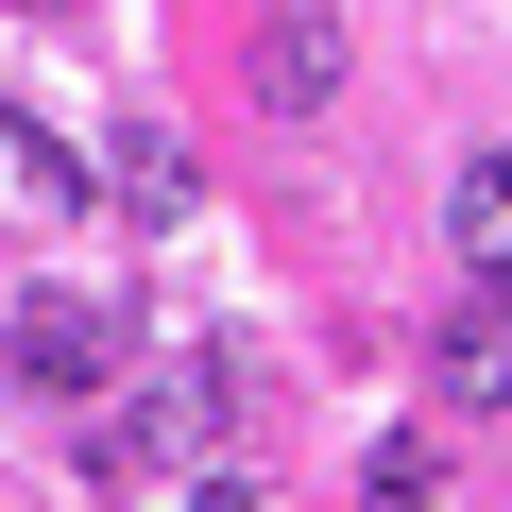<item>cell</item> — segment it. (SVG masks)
<instances>
[{"mask_svg":"<svg viewBox=\"0 0 512 512\" xmlns=\"http://www.w3.org/2000/svg\"><path fill=\"white\" fill-rule=\"evenodd\" d=\"M444 239H461V274H495V291H512V154H461V188H444Z\"/></svg>","mask_w":512,"mask_h":512,"instance_id":"cell-4","label":"cell"},{"mask_svg":"<svg viewBox=\"0 0 512 512\" xmlns=\"http://www.w3.org/2000/svg\"><path fill=\"white\" fill-rule=\"evenodd\" d=\"M427 376H444L461 410H512V291H495V274H478V291L444 308V342H427Z\"/></svg>","mask_w":512,"mask_h":512,"instance_id":"cell-3","label":"cell"},{"mask_svg":"<svg viewBox=\"0 0 512 512\" xmlns=\"http://www.w3.org/2000/svg\"><path fill=\"white\" fill-rule=\"evenodd\" d=\"M188 512H256V495H239V478H205V495H188Z\"/></svg>","mask_w":512,"mask_h":512,"instance_id":"cell-7","label":"cell"},{"mask_svg":"<svg viewBox=\"0 0 512 512\" xmlns=\"http://www.w3.org/2000/svg\"><path fill=\"white\" fill-rule=\"evenodd\" d=\"M120 359H137V342H120V308H103V291H69V274L0 308V376H35V393H120Z\"/></svg>","mask_w":512,"mask_h":512,"instance_id":"cell-1","label":"cell"},{"mask_svg":"<svg viewBox=\"0 0 512 512\" xmlns=\"http://www.w3.org/2000/svg\"><path fill=\"white\" fill-rule=\"evenodd\" d=\"M256 103H274V120H325L342 103V0H274V18H256Z\"/></svg>","mask_w":512,"mask_h":512,"instance_id":"cell-2","label":"cell"},{"mask_svg":"<svg viewBox=\"0 0 512 512\" xmlns=\"http://www.w3.org/2000/svg\"><path fill=\"white\" fill-rule=\"evenodd\" d=\"M103 188H120V205H154V222H171V205H188V154H171V137H154V120H120V154H103Z\"/></svg>","mask_w":512,"mask_h":512,"instance_id":"cell-5","label":"cell"},{"mask_svg":"<svg viewBox=\"0 0 512 512\" xmlns=\"http://www.w3.org/2000/svg\"><path fill=\"white\" fill-rule=\"evenodd\" d=\"M359 495H376V512H444V444H376Z\"/></svg>","mask_w":512,"mask_h":512,"instance_id":"cell-6","label":"cell"},{"mask_svg":"<svg viewBox=\"0 0 512 512\" xmlns=\"http://www.w3.org/2000/svg\"><path fill=\"white\" fill-rule=\"evenodd\" d=\"M18 18H103V0H18Z\"/></svg>","mask_w":512,"mask_h":512,"instance_id":"cell-8","label":"cell"}]
</instances>
